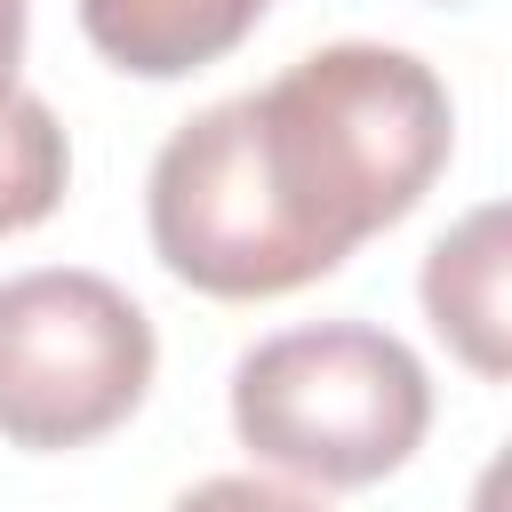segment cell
<instances>
[{
    "label": "cell",
    "mask_w": 512,
    "mask_h": 512,
    "mask_svg": "<svg viewBox=\"0 0 512 512\" xmlns=\"http://www.w3.org/2000/svg\"><path fill=\"white\" fill-rule=\"evenodd\" d=\"M448 144L456 104L416 48L328 40L160 144L144 176L152 256L224 304L296 296L400 224Z\"/></svg>",
    "instance_id": "cell-1"
},
{
    "label": "cell",
    "mask_w": 512,
    "mask_h": 512,
    "mask_svg": "<svg viewBox=\"0 0 512 512\" xmlns=\"http://www.w3.org/2000/svg\"><path fill=\"white\" fill-rule=\"evenodd\" d=\"M160 336L144 304L80 264L0 280V440L64 456L128 424L152 392Z\"/></svg>",
    "instance_id": "cell-3"
},
{
    "label": "cell",
    "mask_w": 512,
    "mask_h": 512,
    "mask_svg": "<svg viewBox=\"0 0 512 512\" xmlns=\"http://www.w3.org/2000/svg\"><path fill=\"white\" fill-rule=\"evenodd\" d=\"M416 288H424L432 328L496 384V376L512 368V352H504V208L480 200L464 224H448V232L432 240Z\"/></svg>",
    "instance_id": "cell-5"
},
{
    "label": "cell",
    "mask_w": 512,
    "mask_h": 512,
    "mask_svg": "<svg viewBox=\"0 0 512 512\" xmlns=\"http://www.w3.org/2000/svg\"><path fill=\"white\" fill-rule=\"evenodd\" d=\"M168 512H328V504H320V496H304V488L256 480V472H216V480L184 488Z\"/></svg>",
    "instance_id": "cell-7"
},
{
    "label": "cell",
    "mask_w": 512,
    "mask_h": 512,
    "mask_svg": "<svg viewBox=\"0 0 512 512\" xmlns=\"http://www.w3.org/2000/svg\"><path fill=\"white\" fill-rule=\"evenodd\" d=\"M16 64H24V0H0V96H16Z\"/></svg>",
    "instance_id": "cell-8"
},
{
    "label": "cell",
    "mask_w": 512,
    "mask_h": 512,
    "mask_svg": "<svg viewBox=\"0 0 512 512\" xmlns=\"http://www.w3.org/2000/svg\"><path fill=\"white\" fill-rule=\"evenodd\" d=\"M232 432L256 464L312 488H376L432 432L424 360L368 320H312L232 360Z\"/></svg>",
    "instance_id": "cell-2"
},
{
    "label": "cell",
    "mask_w": 512,
    "mask_h": 512,
    "mask_svg": "<svg viewBox=\"0 0 512 512\" xmlns=\"http://www.w3.org/2000/svg\"><path fill=\"white\" fill-rule=\"evenodd\" d=\"M64 176H72V144H64L56 112L32 88L0 96V240L32 232L40 216H56Z\"/></svg>",
    "instance_id": "cell-6"
},
{
    "label": "cell",
    "mask_w": 512,
    "mask_h": 512,
    "mask_svg": "<svg viewBox=\"0 0 512 512\" xmlns=\"http://www.w3.org/2000/svg\"><path fill=\"white\" fill-rule=\"evenodd\" d=\"M88 48L128 80H184L232 56L272 0H72Z\"/></svg>",
    "instance_id": "cell-4"
},
{
    "label": "cell",
    "mask_w": 512,
    "mask_h": 512,
    "mask_svg": "<svg viewBox=\"0 0 512 512\" xmlns=\"http://www.w3.org/2000/svg\"><path fill=\"white\" fill-rule=\"evenodd\" d=\"M448 8H456V0H448Z\"/></svg>",
    "instance_id": "cell-9"
}]
</instances>
